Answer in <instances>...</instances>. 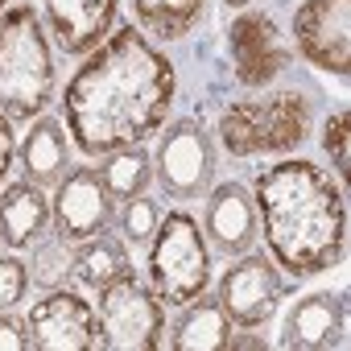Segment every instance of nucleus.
Wrapping results in <instances>:
<instances>
[{
  "label": "nucleus",
  "mask_w": 351,
  "mask_h": 351,
  "mask_svg": "<svg viewBox=\"0 0 351 351\" xmlns=\"http://www.w3.org/2000/svg\"><path fill=\"white\" fill-rule=\"evenodd\" d=\"M293 42L314 71L347 79V71H351V0H302L293 13Z\"/></svg>",
  "instance_id": "obj_11"
},
{
  "label": "nucleus",
  "mask_w": 351,
  "mask_h": 351,
  "mask_svg": "<svg viewBox=\"0 0 351 351\" xmlns=\"http://www.w3.org/2000/svg\"><path fill=\"white\" fill-rule=\"evenodd\" d=\"M34 277H29V265L21 256H0V314L5 310H17L29 293Z\"/></svg>",
  "instance_id": "obj_25"
},
{
  "label": "nucleus",
  "mask_w": 351,
  "mask_h": 351,
  "mask_svg": "<svg viewBox=\"0 0 351 351\" xmlns=\"http://www.w3.org/2000/svg\"><path fill=\"white\" fill-rule=\"evenodd\" d=\"M289 289H293V281L277 269V261L269 252H252L248 248V252L232 256V269L219 277L215 298L228 310L232 326L261 330L277 314V306L289 298Z\"/></svg>",
  "instance_id": "obj_8"
},
{
  "label": "nucleus",
  "mask_w": 351,
  "mask_h": 351,
  "mask_svg": "<svg viewBox=\"0 0 351 351\" xmlns=\"http://www.w3.org/2000/svg\"><path fill=\"white\" fill-rule=\"evenodd\" d=\"M17 165H21V178H29L42 191H54L58 178L71 169V136H66V124L54 120V116L29 120L25 136L17 141Z\"/></svg>",
  "instance_id": "obj_17"
},
{
  "label": "nucleus",
  "mask_w": 351,
  "mask_h": 351,
  "mask_svg": "<svg viewBox=\"0 0 351 351\" xmlns=\"http://www.w3.org/2000/svg\"><path fill=\"white\" fill-rule=\"evenodd\" d=\"M261 240L285 277H318L347 256V195L326 169L285 157L252 182Z\"/></svg>",
  "instance_id": "obj_2"
},
{
  "label": "nucleus",
  "mask_w": 351,
  "mask_h": 351,
  "mask_svg": "<svg viewBox=\"0 0 351 351\" xmlns=\"http://www.w3.org/2000/svg\"><path fill=\"white\" fill-rule=\"evenodd\" d=\"M228 50H232V75L248 91H265L289 71V46L281 38V25L265 9H240L228 25Z\"/></svg>",
  "instance_id": "obj_9"
},
{
  "label": "nucleus",
  "mask_w": 351,
  "mask_h": 351,
  "mask_svg": "<svg viewBox=\"0 0 351 351\" xmlns=\"http://www.w3.org/2000/svg\"><path fill=\"white\" fill-rule=\"evenodd\" d=\"M120 269H128V244L120 240V232H99L91 240L71 244V261H66V277L75 281V289H99L104 281H112Z\"/></svg>",
  "instance_id": "obj_19"
},
{
  "label": "nucleus",
  "mask_w": 351,
  "mask_h": 351,
  "mask_svg": "<svg viewBox=\"0 0 351 351\" xmlns=\"http://www.w3.org/2000/svg\"><path fill=\"white\" fill-rule=\"evenodd\" d=\"M25 326H29L34 351H91V347H99L95 302H87L83 289H75V285L46 289L29 306Z\"/></svg>",
  "instance_id": "obj_10"
},
{
  "label": "nucleus",
  "mask_w": 351,
  "mask_h": 351,
  "mask_svg": "<svg viewBox=\"0 0 351 351\" xmlns=\"http://www.w3.org/2000/svg\"><path fill=\"white\" fill-rule=\"evenodd\" d=\"M5 5H9V0H0V13H5Z\"/></svg>",
  "instance_id": "obj_29"
},
{
  "label": "nucleus",
  "mask_w": 351,
  "mask_h": 351,
  "mask_svg": "<svg viewBox=\"0 0 351 351\" xmlns=\"http://www.w3.org/2000/svg\"><path fill=\"white\" fill-rule=\"evenodd\" d=\"M99 182L112 195V203H128L136 195H149L153 186V153L145 145H124L99 157Z\"/></svg>",
  "instance_id": "obj_20"
},
{
  "label": "nucleus",
  "mask_w": 351,
  "mask_h": 351,
  "mask_svg": "<svg viewBox=\"0 0 351 351\" xmlns=\"http://www.w3.org/2000/svg\"><path fill=\"white\" fill-rule=\"evenodd\" d=\"M50 223L54 215H50V199L42 186H34L29 178L0 186V244L5 248L29 252L50 232Z\"/></svg>",
  "instance_id": "obj_16"
},
{
  "label": "nucleus",
  "mask_w": 351,
  "mask_h": 351,
  "mask_svg": "<svg viewBox=\"0 0 351 351\" xmlns=\"http://www.w3.org/2000/svg\"><path fill=\"white\" fill-rule=\"evenodd\" d=\"M0 351H34L29 326H25V318H17L13 310L0 314Z\"/></svg>",
  "instance_id": "obj_26"
},
{
  "label": "nucleus",
  "mask_w": 351,
  "mask_h": 351,
  "mask_svg": "<svg viewBox=\"0 0 351 351\" xmlns=\"http://www.w3.org/2000/svg\"><path fill=\"white\" fill-rule=\"evenodd\" d=\"M347 124H351V116H347V108H335L330 116H326V124H322V149H326V157L335 161V178L339 182H347L351 178V153H347Z\"/></svg>",
  "instance_id": "obj_24"
},
{
  "label": "nucleus",
  "mask_w": 351,
  "mask_h": 351,
  "mask_svg": "<svg viewBox=\"0 0 351 351\" xmlns=\"http://www.w3.org/2000/svg\"><path fill=\"white\" fill-rule=\"evenodd\" d=\"M58 71L54 46L38 5H9L0 13V112L13 124L38 120L54 104Z\"/></svg>",
  "instance_id": "obj_3"
},
{
  "label": "nucleus",
  "mask_w": 351,
  "mask_h": 351,
  "mask_svg": "<svg viewBox=\"0 0 351 351\" xmlns=\"http://www.w3.org/2000/svg\"><path fill=\"white\" fill-rule=\"evenodd\" d=\"M203 236L211 244V252L219 256H240L248 252L256 240H261V223H256V203H252V191L244 182H215L207 191V203H203Z\"/></svg>",
  "instance_id": "obj_14"
},
{
  "label": "nucleus",
  "mask_w": 351,
  "mask_h": 351,
  "mask_svg": "<svg viewBox=\"0 0 351 351\" xmlns=\"http://www.w3.org/2000/svg\"><path fill=\"white\" fill-rule=\"evenodd\" d=\"M128 9H132L136 29L145 38L178 42V38H186L199 25L207 0H128Z\"/></svg>",
  "instance_id": "obj_21"
},
{
  "label": "nucleus",
  "mask_w": 351,
  "mask_h": 351,
  "mask_svg": "<svg viewBox=\"0 0 351 351\" xmlns=\"http://www.w3.org/2000/svg\"><path fill=\"white\" fill-rule=\"evenodd\" d=\"M161 203L153 199V195H136V199H128V203H120V211H116V232H120V240L128 244V252L136 248V252H145L149 248V240L157 236V223H161Z\"/></svg>",
  "instance_id": "obj_22"
},
{
  "label": "nucleus",
  "mask_w": 351,
  "mask_h": 351,
  "mask_svg": "<svg viewBox=\"0 0 351 351\" xmlns=\"http://www.w3.org/2000/svg\"><path fill=\"white\" fill-rule=\"evenodd\" d=\"M314 132V99L306 91H269L232 99L219 112L215 136L232 157L293 153Z\"/></svg>",
  "instance_id": "obj_4"
},
{
  "label": "nucleus",
  "mask_w": 351,
  "mask_h": 351,
  "mask_svg": "<svg viewBox=\"0 0 351 351\" xmlns=\"http://www.w3.org/2000/svg\"><path fill=\"white\" fill-rule=\"evenodd\" d=\"M50 215H54L50 228L66 244L91 240V236H99V232H108L116 223V203L104 191L95 165H71L62 173L54 195H50Z\"/></svg>",
  "instance_id": "obj_12"
},
{
  "label": "nucleus",
  "mask_w": 351,
  "mask_h": 351,
  "mask_svg": "<svg viewBox=\"0 0 351 351\" xmlns=\"http://www.w3.org/2000/svg\"><path fill=\"white\" fill-rule=\"evenodd\" d=\"M178 66L136 25H120L95 46L62 87V124L83 157L145 145L169 120Z\"/></svg>",
  "instance_id": "obj_1"
},
{
  "label": "nucleus",
  "mask_w": 351,
  "mask_h": 351,
  "mask_svg": "<svg viewBox=\"0 0 351 351\" xmlns=\"http://www.w3.org/2000/svg\"><path fill=\"white\" fill-rule=\"evenodd\" d=\"M34 261H29V277L38 281V285H46V289H54V285H71V277H66V261H71V244L50 228L34 248Z\"/></svg>",
  "instance_id": "obj_23"
},
{
  "label": "nucleus",
  "mask_w": 351,
  "mask_h": 351,
  "mask_svg": "<svg viewBox=\"0 0 351 351\" xmlns=\"http://www.w3.org/2000/svg\"><path fill=\"white\" fill-rule=\"evenodd\" d=\"M149 285L165 306H186L211 289V244L191 211H169L157 223V236L145 248Z\"/></svg>",
  "instance_id": "obj_5"
},
{
  "label": "nucleus",
  "mask_w": 351,
  "mask_h": 351,
  "mask_svg": "<svg viewBox=\"0 0 351 351\" xmlns=\"http://www.w3.org/2000/svg\"><path fill=\"white\" fill-rule=\"evenodd\" d=\"M120 0H42V21L54 46L71 58H87L116 25Z\"/></svg>",
  "instance_id": "obj_15"
},
{
  "label": "nucleus",
  "mask_w": 351,
  "mask_h": 351,
  "mask_svg": "<svg viewBox=\"0 0 351 351\" xmlns=\"http://www.w3.org/2000/svg\"><path fill=\"white\" fill-rule=\"evenodd\" d=\"M13 161H17V132H13V120L0 112V186L9 182Z\"/></svg>",
  "instance_id": "obj_27"
},
{
  "label": "nucleus",
  "mask_w": 351,
  "mask_h": 351,
  "mask_svg": "<svg viewBox=\"0 0 351 351\" xmlns=\"http://www.w3.org/2000/svg\"><path fill=\"white\" fill-rule=\"evenodd\" d=\"M219 145L199 116L165 120L153 149V182L169 203H199L215 186Z\"/></svg>",
  "instance_id": "obj_7"
},
{
  "label": "nucleus",
  "mask_w": 351,
  "mask_h": 351,
  "mask_svg": "<svg viewBox=\"0 0 351 351\" xmlns=\"http://www.w3.org/2000/svg\"><path fill=\"white\" fill-rule=\"evenodd\" d=\"M223 5H232V9H244V5H252V0H223Z\"/></svg>",
  "instance_id": "obj_28"
},
{
  "label": "nucleus",
  "mask_w": 351,
  "mask_h": 351,
  "mask_svg": "<svg viewBox=\"0 0 351 351\" xmlns=\"http://www.w3.org/2000/svg\"><path fill=\"white\" fill-rule=\"evenodd\" d=\"M232 318L228 310L219 306V298L211 293H199L191 298L186 306H178V318L169 322V335L161 347H173V351H219L232 343Z\"/></svg>",
  "instance_id": "obj_18"
},
{
  "label": "nucleus",
  "mask_w": 351,
  "mask_h": 351,
  "mask_svg": "<svg viewBox=\"0 0 351 351\" xmlns=\"http://www.w3.org/2000/svg\"><path fill=\"white\" fill-rule=\"evenodd\" d=\"M95 330L104 351H157L165 343V302L128 265L95 289Z\"/></svg>",
  "instance_id": "obj_6"
},
{
  "label": "nucleus",
  "mask_w": 351,
  "mask_h": 351,
  "mask_svg": "<svg viewBox=\"0 0 351 351\" xmlns=\"http://www.w3.org/2000/svg\"><path fill=\"white\" fill-rule=\"evenodd\" d=\"M277 347L285 351H335L347 347V289H318L289 306Z\"/></svg>",
  "instance_id": "obj_13"
}]
</instances>
